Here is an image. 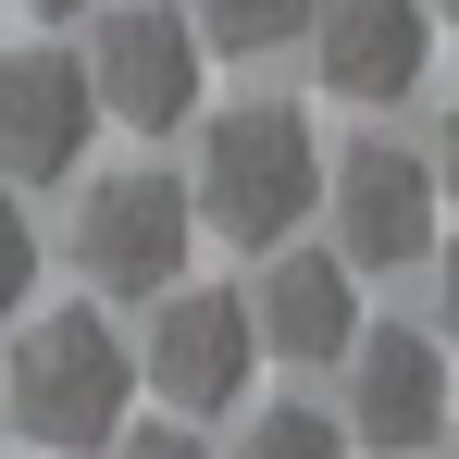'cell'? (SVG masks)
Returning a JSON list of instances; mask_svg holds the SVG:
<instances>
[{
  "label": "cell",
  "instance_id": "6da1fadb",
  "mask_svg": "<svg viewBox=\"0 0 459 459\" xmlns=\"http://www.w3.org/2000/svg\"><path fill=\"white\" fill-rule=\"evenodd\" d=\"M0 422L38 459H100L137 422V335L100 299L25 310V323H13V360H0Z\"/></svg>",
  "mask_w": 459,
  "mask_h": 459
},
{
  "label": "cell",
  "instance_id": "7a4b0ae2",
  "mask_svg": "<svg viewBox=\"0 0 459 459\" xmlns=\"http://www.w3.org/2000/svg\"><path fill=\"white\" fill-rule=\"evenodd\" d=\"M186 199H199V236H224L248 261L286 248V236L323 212V125H310L299 100H236V112H212Z\"/></svg>",
  "mask_w": 459,
  "mask_h": 459
},
{
  "label": "cell",
  "instance_id": "3957f363",
  "mask_svg": "<svg viewBox=\"0 0 459 459\" xmlns=\"http://www.w3.org/2000/svg\"><path fill=\"white\" fill-rule=\"evenodd\" d=\"M63 261H75L100 299H161V286L199 261V199H186V174H161V161L87 174L75 224H63Z\"/></svg>",
  "mask_w": 459,
  "mask_h": 459
},
{
  "label": "cell",
  "instance_id": "277c9868",
  "mask_svg": "<svg viewBox=\"0 0 459 459\" xmlns=\"http://www.w3.org/2000/svg\"><path fill=\"white\" fill-rule=\"evenodd\" d=\"M75 63H87V87H100V125H125V137L199 125V87H212V50H199L186 0H112V13L87 25Z\"/></svg>",
  "mask_w": 459,
  "mask_h": 459
},
{
  "label": "cell",
  "instance_id": "5b68a950",
  "mask_svg": "<svg viewBox=\"0 0 459 459\" xmlns=\"http://www.w3.org/2000/svg\"><path fill=\"white\" fill-rule=\"evenodd\" d=\"M435 161L397 150V137H348L323 150V224H335V261L348 273H422L435 261Z\"/></svg>",
  "mask_w": 459,
  "mask_h": 459
},
{
  "label": "cell",
  "instance_id": "8992f818",
  "mask_svg": "<svg viewBox=\"0 0 459 459\" xmlns=\"http://www.w3.org/2000/svg\"><path fill=\"white\" fill-rule=\"evenodd\" d=\"M150 310V348H137V385H161V410H186V422H224L248 410V360H261V335H248V299L236 286H161Z\"/></svg>",
  "mask_w": 459,
  "mask_h": 459
},
{
  "label": "cell",
  "instance_id": "52a82bcc",
  "mask_svg": "<svg viewBox=\"0 0 459 459\" xmlns=\"http://www.w3.org/2000/svg\"><path fill=\"white\" fill-rule=\"evenodd\" d=\"M348 447L373 459H422L435 435H447V348H435V323H360L348 335Z\"/></svg>",
  "mask_w": 459,
  "mask_h": 459
},
{
  "label": "cell",
  "instance_id": "ba28073f",
  "mask_svg": "<svg viewBox=\"0 0 459 459\" xmlns=\"http://www.w3.org/2000/svg\"><path fill=\"white\" fill-rule=\"evenodd\" d=\"M87 150H100V87H87V63L50 50V38L0 50V174H13V186H63V174H87Z\"/></svg>",
  "mask_w": 459,
  "mask_h": 459
},
{
  "label": "cell",
  "instance_id": "9c48e42d",
  "mask_svg": "<svg viewBox=\"0 0 459 459\" xmlns=\"http://www.w3.org/2000/svg\"><path fill=\"white\" fill-rule=\"evenodd\" d=\"M310 75L335 87L348 112H397L422 63H435V13L422 0H310Z\"/></svg>",
  "mask_w": 459,
  "mask_h": 459
},
{
  "label": "cell",
  "instance_id": "30bf717a",
  "mask_svg": "<svg viewBox=\"0 0 459 459\" xmlns=\"http://www.w3.org/2000/svg\"><path fill=\"white\" fill-rule=\"evenodd\" d=\"M248 335H261V360H286V373H335L348 360V335H360V273L335 261V248H261V286H248Z\"/></svg>",
  "mask_w": 459,
  "mask_h": 459
},
{
  "label": "cell",
  "instance_id": "8fae6325",
  "mask_svg": "<svg viewBox=\"0 0 459 459\" xmlns=\"http://www.w3.org/2000/svg\"><path fill=\"white\" fill-rule=\"evenodd\" d=\"M186 25H199L212 63H261V50H286L310 25V0H186Z\"/></svg>",
  "mask_w": 459,
  "mask_h": 459
},
{
  "label": "cell",
  "instance_id": "7c38bea8",
  "mask_svg": "<svg viewBox=\"0 0 459 459\" xmlns=\"http://www.w3.org/2000/svg\"><path fill=\"white\" fill-rule=\"evenodd\" d=\"M224 459H348V422H335V410H310V397H261V410L236 422Z\"/></svg>",
  "mask_w": 459,
  "mask_h": 459
},
{
  "label": "cell",
  "instance_id": "4fadbf2b",
  "mask_svg": "<svg viewBox=\"0 0 459 459\" xmlns=\"http://www.w3.org/2000/svg\"><path fill=\"white\" fill-rule=\"evenodd\" d=\"M25 299H38V224H25V199L0 186V335L25 323Z\"/></svg>",
  "mask_w": 459,
  "mask_h": 459
},
{
  "label": "cell",
  "instance_id": "5bb4252c",
  "mask_svg": "<svg viewBox=\"0 0 459 459\" xmlns=\"http://www.w3.org/2000/svg\"><path fill=\"white\" fill-rule=\"evenodd\" d=\"M112 459H212V447H199V422L174 410V422H125V435H112Z\"/></svg>",
  "mask_w": 459,
  "mask_h": 459
},
{
  "label": "cell",
  "instance_id": "9a60e30c",
  "mask_svg": "<svg viewBox=\"0 0 459 459\" xmlns=\"http://www.w3.org/2000/svg\"><path fill=\"white\" fill-rule=\"evenodd\" d=\"M435 348H459V236L435 248Z\"/></svg>",
  "mask_w": 459,
  "mask_h": 459
},
{
  "label": "cell",
  "instance_id": "2e32d148",
  "mask_svg": "<svg viewBox=\"0 0 459 459\" xmlns=\"http://www.w3.org/2000/svg\"><path fill=\"white\" fill-rule=\"evenodd\" d=\"M422 161H435V186L459 199V100H447V125H435V150H422Z\"/></svg>",
  "mask_w": 459,
  "mask_h": 459
},
{
  "label": "cell",
  "instance_id": "e0dca14e",
  "mask_svg": "<svg viewBox=\"0 0 459 459\" xmlns=\"http://www.w3.org/2000/svg\"><path fill=\"white\" fill-rule=\"evenodd\" d=\"M25 13H38V25H63V13H100V0H25Z\"/></svg>",
  "mask_w": 459,
  "mask_h": 459
},
{
  "label": "cell",
  "instance_id": "ac0fdd59",
  "mask_svg": "<svg viewBox=\"0 0 459 459\" xmlns=\"http://www.w3.org/2000/svg\"><path fill=\"white\" fill-rule=\"evenodd\" d=\"M422 13H447V25H459V0H422Z\"/></svg>",
  "mask_w": 459,
  "mask_h": 459
},
{
  "label": "cell",
  "instance_id": "d6986e66",
  "mask_svg": "<svg viewBox=\"0 0 459 459\" xmlns=\"http://www.w3.org/2000/svg\"><path fill=\"white\" fill-rule=\"evenodd\" d=\"M0 459H13V422H0Z\"/></svg>",
  "mask_w": 459,
  "mask_h": 459
},
{
  "label": "cell",
  "instance_id": "ffe728a7",
  "mask_svg": "<svg viewBox=\"0 0 459 459\" xmlns=\"http://www.w3.org/2000/svg\"><path fill=\"white\" fill-rule=\"evenodd\" d=\"M447 459H459V422H447Z\"/></svg>",
  "mask_w": 459,
  "mask_h": 459
}]
</instances>
